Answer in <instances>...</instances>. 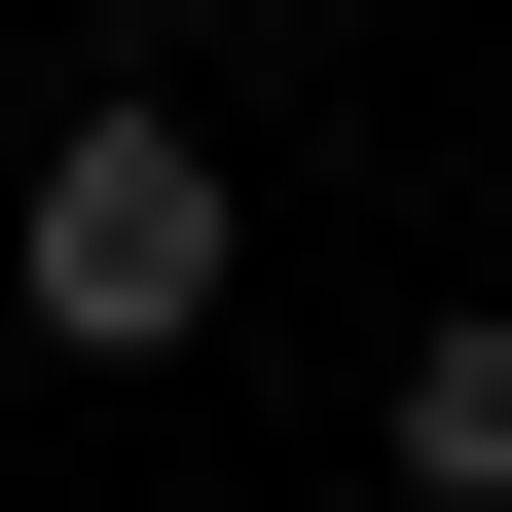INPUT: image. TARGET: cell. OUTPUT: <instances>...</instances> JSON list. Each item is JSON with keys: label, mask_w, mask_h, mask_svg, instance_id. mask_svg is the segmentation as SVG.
I'll use <instances>...</instances> for the list:
<instances>
[{"label": "cell", "mask_w": 512, "mask_h": 512, "mask_svg": "<svg viewBox=\"0 0 512 512\" xmlns=\"http://www.w3.org/2000/svg\"><path fill=\"white\" fill-rule=\"evenodd\" d=\"M220 293H256V147L220 110H37V183H0V330L37 366H220Z\"/></svg>", "instance_id": "obj_1"}, {"label": "cell", "mask_w": 512, "mask_h": 512, "mask_svg": "<svg viewBox=\"0 0 512 512\" xmlns=\"http://www.w3.org/2000/svg\"><path fill=\"white\" fill-rule=\"evenodd\" d=\"M366 476L403 512H512V293H439V330L366 366Z\"/></svg>", "instance_id": "obj_2"}]
</instances>
